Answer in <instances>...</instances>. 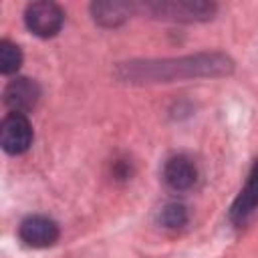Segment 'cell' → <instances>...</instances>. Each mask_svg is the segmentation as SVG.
<instances>
[{"label": "cell", "mask_w": 258, "mask_h": 258, "mask_svg": "<svg viewBox=\"0 0 258 258\" xmlns=\"http://www.w3.org/2000/svg\"><path fill=\"white\" fill-rule=\"evenodd\" d=\"M157 18L163 20H177V22H204L214 18L216 4L206 0H161V2H147L143 6Z\"/></svg>", "instance_id": "cell-2"}, {"label": "cell", "mask_w": 258, "mask_h": 258, "mask_svg": "<svg viewBox=\"0 0 258 258\" xmlns=\"http://www.w3.org/2000/svg\"><path fill=\"white\" fill-rule=\"evenodd\" d=\"M22 64V50L18 44L10 40H0V73L2 75H12L20 69Z\"/></svg>", "instance_id": "cell-11"}, {"label": "cell", "mask_w": 258, "mask_h": 258, "mask_svg": "<svg viewBox=\"0 0 258 258\" xmlns=\"http://www.w3.org/2000/svg\"><path fill=\"white\" fill-rule=\"evenodd\" d=\"M256 210H258V161L252 165L244 187L240 189L238 198L230 208V220L236 226H244Z\"/></svg>", "instance_id": "cell-8"}, {"label": "cell", "mask_w": 258, "mask_h": 258, "mask_svg": "<svg viewBox=\"0 0 258 258\" xmlns=\"http://www.w3.org/2000/svg\"><path fill=\"white\" fill-rule=\"evenodd\" d=\"M234 71V60L224 52H198L179 58L121 62L115 77L123 83H171L196 77H224Z\"/></svg>", "instance_id": "cell-1"}, {"label": "cell", "mask_w": 258, "mask_h": 258, "mask_svg": "<svg viewBox=\"0 0 258 258\" xmlns=\"http://www.w3.org/2000/svg\"><path fill=\"white\" fill-rule=\"evenodd\" d=\"M24 24L32 34H36L40 38H50L60 32V28L64 24V12L54 2L38 0V2H32L26 6Z\"/></svg>", "instance_id": "cell-3"}, {"label": "cell", "mask_w": 258, "mask_h": 258, "mask_svg": "<svg viewBox=\"0 0 258 258\" xmlns=\"http://www.w3.org/2000/svg\"><path fill=\"white\" fill-rule=\"evenodd\" d=\"M58 224L46 216H28L18 226L20 240L30 248H48L58 240Z\"/></svg>", "instance_id": "cell-6"}, {"label": "cell", "mask_w": 258, "mask_h": 258, "mask_svg": "<svg viewBox=\"0 0 258 258\" xmlns=\"http://www.w3.org/2000/svg\"><path fill=\"white\" fill-rule=\"evenodd\" d=\"M135 10L133 2H117V0H107V2H93L91 4V14L93 20L105 28H113L123 24Z\"/></svg>", "instance_id": "cell-9"}, {"label": "cell", "mask_w": 258, "mask_h": 258, "mask_svg": "<svg viewBox=\"0 0 258 258\" xmlns=\"http://www.w3.org/2000/svg\"><path fill=\"white\" fill-rule=\"evenodd\" d=\"M38 99H40V87L34 79L28 77H16L4 89V105L10 109V113L26 115L36 107Z\"/></svg>", "instance_id": "cell-5"}, {"label": "cell", "mask_w": 258, "mask_h": 258, "mask_svg": "<svg viewBox=\"0 0 258 258\" xmlns=\"http://www.w3.org/2000/svg\"><path fill=\"white\" fill-rule=\"evenodd\" d=\"M163 181L173 191H185L198 181V167L187 155H171L163 165Z\"/></svg>", "instance_id": "cell-7"}, {"label": "cell", "mask_w": 258, "mask_h": 258, "mask_svg": "<svg viewBox=\"0 0 258 258\" xmlns=\"http://www.w3.org/2000/svg\"><path fill=\"white\" fill-rule=\"evenodd\" d=\"M187 208L179 202H169L159 210V224L167 230H179L187 224Z\"/></svg>", "instance_id": "cell-10"}, {"label": "cell", "mask_w": 258, "mask_h": 258, "mask_svg": "<svg viewBox=\"0 0 258 258\" xmlns=\"http://www.w3.org/2000/svg\"><path fill=\"white\" fill-rule=\"evenodd\" d=\"M32 143V127L26 115L8 113L0 125V145L8 155L24 153Z\"/></svg>", "instance_id": "cell-4"}]
</instances>
